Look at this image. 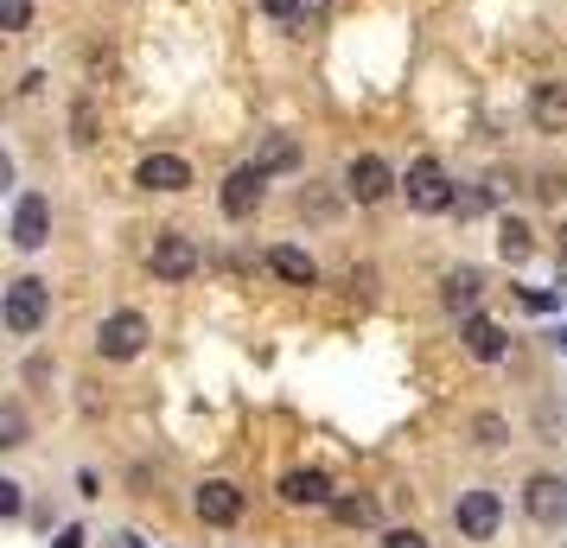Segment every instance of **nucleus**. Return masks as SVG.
Segmentation results:
<instances>
[{
  "label": "nucleus",
  "instance_id": "obj_1",
  "mask_svg": "<svg viewBox=\"0 0 567 548\" xmlns=\"http://www.w3.org/2000/svg\"><path fill=\"white\" fill-rule=\"evenodd\" d=\"M45 313H52V288H45L39 275H20V281L7 288V307H0L7 332H13V339H32V332L45 325Z\"/></svg>",
  "mask_w": 567,
  "mask_h": 548
},
{
  "label": "nucleus",
  "instance_id": "obj_2",
  "mask_svg": "<svg viewBox=\"0 0 567 548\" xmlns=\"http://www.w3.org/2000/svg\"><path fill=\"white\" fill-rule=\"evenodd\" d=\"M402 192H409V210H427V217H434V210H453V198H460L453 179H446V166H440L434 154L414 159L409 179H402Z\"/></svg>",
  "mask_w": 567,
  "mask_h": 548
},
{
  "label": "nucleus",
  "instance_id": "obj_3",
  "mask_svg": "<svg viewBox=\"0 0 567 548\" xmlns=\"http://www.w3.org/2000/svg\"><path fill=\"white\" fill-rule=\"evenodd\" d=\"M147 268H154L159 281H192L198 275V242L185 230H159L154 249H147Z\"/></svg>",
  "mask_w": 567,
  "mask_h": 548
},
{
  "label": "nucleus",
  "instance_id": "obj_4",
  "mask_svg": "<svg viewBox=\"0 0 567 548\" xmlns=\"http://www.w3.org/2000/svg\"><path fill=\"white\" fill-rule=\"evenodd\" d=\"M96 351H103V358H115V364L141 358V351H147V319L128 313V307H122V313H109L103 325H96Z\"/></svg>",
  "mask_w": 567,
  "mask_h": 548
},
{
  "label": "nucleus",
  "instance_id": "obj_5",
  "mask_svg": "<svg viewBox=\"0 0 567 548\" xmlns=\"http://www.w3.org/2000/svg\"><path fill=\"white\" fill-rule=\"evenodd\" d=\"M453 523H460V536H472V542H491V536H497V523H504V497H497V492H460Z\"/></svg>",
  "mask_w": 567,
  "mask_h": 548
},
{
  "label": "nucleus",
  "instance_id": "obj_6",
  "mask_svg": "<svg viewBox=\"0 0 567 548\" xmlns=\"http://www.w3.org/2000/svg\"><path fill=\"white\" fill-rule=\"evenodd\" d=\"M344 192L358 198V205H383L389 192H395V173H389L383 154H358L344 166Z\"/></svg>",
  "mask_w": 567,
  "mask_h": 548
},
{
  "label": "nucleus",
  "instance_id": "obj_7",
  "mask_svg": "<svg viewBox=\"0 0 567 548\" xmlns=\"http://www.w3.org/2000/svg\"><path fill=\"white\" fill-rule=\"evenodd\" d=\"M52 242V205L39 198V192H20V205H13V249H45Z\"/></svg>",
  "mask_w": 567,
  "mask_h": 548
},
{
  "label": "nucleus",
  "instance_id": "obj_8",
  "mask_svg": "<svg viewBox=\"0 0 567 548\" xmlns=\"http://www.w3.org/2000/svg\"><path fill=\"white\" fill-rule=\"evenodd\" d=\"M261 192H268V173H261L256 159H249V166H236L230 179H224V217H236V224H243V217H256Z\"/></svg>",
  "mask_w": 567,
  "mask_h": 548
},
{
  "label": "nucleus",
  "instance_id": "obj_9",
  "mask_svg": "<svg viewBox=\"0 0 567 548\" xmlns=\"http://www.w3.org/2000/svg\"><path fill=\"white\" fill-rule=\"evenodd\" d=\"M523 510L536 523H561L567 517V485L555 478V472H536L529 485H523Z\"/></svg>",
  "mask_w": 567,
  "mask_h": 548
},
{
  "label": "nucleus",
  "instance_id": "obj_10",
  "mask_svg": "<svg viewBox=\"0 0 567 548\" xmlns=\"http://www.w3.org/2000/svg\"><path fill=\"white\" fill-rule=\"evenodd\" d=\"M192 504H198V517H205V523H217V529H230V523L243 517V492H236L230 478H205Z\"/></svg>",
  "mask_w": 567,
  "mask_h": 548
},
{
  "label": "nucleus",
  "instance_id": "obj_11",
  "mask_svg": "<svg viewBox=\"0 0 567 548\" xmlns=\"http://www.w3.org/2000/svg\"><path fill=\"white\" fill-rule=\"evenodd\" d=\"M134 185H141V192H185V185H192V166H185L179 154H147L134 166Z\"/></svg>",
  "mask_w": 567,
  "mask_h": 548
},
{
  "label": "nucleus",
  "instance_id": "obj_12",
  "mask_svg": "<svg viewBox=\"0 0 567 548\" xmlns=\"http://www.w3.org/2000/svg\"><path fill=\"white\" fill-rule=\"evenodd\" d=\"M460 339H465V351H472L478 364H497V358L511 351V339H504V325H497V319H485V313H465Z\"/></svg>",
  "mask_w": 567,
  "mask_h": 548
},
{
  "label": "nucleus",
  "instance_id": "obj_13",
  "mask_svg": "<svg viewBox=\"0 0 567 548\" xmlns=\"http://www.w3.org/2000/svg\"><path fill=\"white\" fill-rule=\"evenodd\" d=\"M529 122L542 134H567V90L561 83H536L529 90Z\"/></svg>",
  "mask_w": 567,
  "mask_h": 548
},
{
  "label": "nucleus",
  "instance_id": "obj_14",
  "mask_svg": "<svg viewBox=\"0 0 567 548\" xmlns=\"http://www.w3.org/2000/svg\"><path fill=\"white\" fill-rule=\"evenodd\" d=\"M268 268L281 275L287 288H312V281H319V268H312V256H307V249H293V242H281V249H268Z\"/></svg>",
  "mask_w": 567,
  "mask_h": 548
},
{
  "label": "nucleus",
  "instance_id": "obj_15",
  "mask_svg": "<svg viewBox=\"0 0 567 548\" xmlns=\"http://www.w3.org/2000/svg\"><path fill=\"white\" fill-rule=\"evenodd\" d=\"M281 497L287 504H332V478H326V472H287Z\"/></svg>",
  "mask_w": 567,
  "mask_h": 548
},
{
  "label": "nucleus",
  "instance_id": "obj_16",
  "mask_svg": "<svg viewBox=\"0 0 567 548\" xmlns=\"http://www.w3.org/2000/svg\"><path fill=\"white\" fill-rule=\"evenodd\" d=\"M478 288H485V281H478V268H453V275L440 281V300H446L453 313H472V307H478Z\"/></svg>",
  "mask_w": 567,
  "mask_h": 548
},
{
  "label": "nucleus",
  "instance_id": "obj_17",
  "mask_svg": "<svg viewBox=\"0 0 567 548\" xmlns=\"http://www.w3.org/2000/svg\"><path fill=\"white\" fill-rule=\"evenodd\" d=\"M529 249H536V230H529L523 217H504V224H497V256L504 261H529Z\"/></svg>",
  "mask_w": 567,
  "mask_h": 548
},
{
  "label": "nucleus",
  "instance_id": "obj_18",
  "mask_svg": "<svg viewBox=\"0 0 567 548\" xmlns=\"http://www.w3.org/2000/svg\"><path fill=\"white\" fill-rule=\"evenodd\" d=\"M293 141H287V134H268V141H261V154H256V166L261 173H287V166H293Z\"/></svg>",
  "mask_w": 567,
  "mask_h": 548
},
{
  "label": "nucleus",
  "instance_id": "obj_19",
  "mask_svg": "<svg viewBox=\"0 0 567 548\" xmlns=\"http://www.w3.org/2000/svg\"><path fill=\"white\" fill-rule=\"evenodd\" d=\"M332 517L338 523H377V504L370 497H332Z\"/></svg>",
  "mask_w": 567,
  "mask_h": 548
},
{
  "label": "nucleus",
  "instance_id": "obj_20",
  "mask_svg": "<svg viewBox=\"0 0 567 548\" xmlns=\"http://www.w3.org/2000/svg\"><path fill=\"white\" fill-rule=\"evenodd\" d=\"M0 446H27V415H20L13 402L0 409Z\"/></svg>",
  "mask_w": 567,
  "mask_h": 548
},
{
  "label": "nucleus",
  "instance_id": "obj_21",
  "mask_svg": "<svg viewBox=\"0 0 567 548\" xmlns=\"http://www.w3.org/2000/svg\"><path fill=\"white\" fill-rule=\"evenodd\" d=\"M0 20H7V32H27V20H32V0H0Z\"/></svg>",
  "mask_w": 567,
  "mask_h": 548
},
{
  "label": "nucleus",
  "instance_id": "obj_22",
  "mask_svg": "<svg viewBox=\"0 0 567 548\" xmlns=\"http://www.w3.org/2000/svg\"><path fill=\"white\" fill-rule=\"evenodd\" d=\"M383 548H427V536H421V529H389Z\"/></svg>",
  "mask_w": 567,
  "mask_h": 548
},
{
  "label": "nucleus",
  "instance_id": "obj_23",
  "mask_svg": "<svg viewBox=\"0 0 567 548\" xmlns=\"http://www.w3.org/2000/svg\"><path fill=\"white\" fill-rule=\"evenodd\" d=\"M0 517H20V485L13 478H0Z\"/></svg>",
  "mask_w": 567,
  "mask_h": 548
},
{
  "label": "nucleus",
  "instance_id": "obj_24",
  "mask_svg": "<svg viewBox=\"0 0 567 548\" xmlns=\"http://www.w3.org/2000/svg\"><path fill=\"white\" fill-rule=\"evenodd\" d=\"M478 446H504V421H497V415L478 421Z\"/></svg>",
  "mask_w": 567,
  "mask_h": 548
},
{
  "label": "nucleus",
  "instance_id": "obj_25",
  "mask_svg": "<svg viewBox=\"0 0 567 548\" xmlns=\"http://www.w3.org/2000/svg\"><path fill=\"white\" fill-rule=\"evenodd\" d=\"M261 13H275V20H293V13H300V0H256Z\"/></svg>",
  "mask_w": 567,
  "mask_h": 548
},
{
  "label": "nucleus",
  "instance_id": "obj_26",
  "mask_svg": "<svg viewBox=\"0 0 567 548\" xmlns=\"http://www.w3.org/2000/svg\"><path fill=\"white\" fill-rule=\"evenodd\" d=\"M52 548H83V529H64V536H58Z\"/></svg>",
  "mask_w": 567,
  "mask_h": 548
},
{
  "label": "nucleus",
  "instance_id": "obj_27",
  "mask_svg": "<svg viewBox=\"0 0 567 548\" xmlns=\"http://www.w3.org/2000/svg\"><path fill=\"white\" fill-rule=\"evenodd\" d=\"M561 256H567V217H561Z\"/></svg>",
  "mask_w": 567,
  "mask_h": 548
},
{
  "label": "nucleus",
  "instance_id": "obj_28",
  "mask_svg": "<svg viewBox=\"0 0 567 548\" xmlns=\"http://www.w3.org/2000/svg\"><path fill=\"white\" fill-rule=\"evenodd\" d=\"M555 344H561V351H567V332H555Z\"/></svg>",
  "mask_w": 567,
  "mask_h": 548
}]
</instances>
